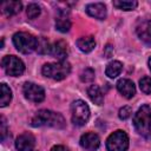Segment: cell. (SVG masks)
Returning a JSON list of instances; mask_svg holds the SVG:
<instances>
[{"instance_id": "7402d4cb", "label": "cell", "mask_w": 151, "mask_h": 151, "mask_svg": "<svg viewBox=\"0 0 151 151\" xmlns=\"http://www.w3.org/2000/svg\"><path fill=\"white\" fill-rule=\"evenodd\" d=\"M40 12H41L40 6L37 5V4H29V5L27 6V9H26L27 17H28L29 19H35L37 17L40 15Z\"/></svg>"}, {"instance_id": "ba28073f", "label": "cell", "mask_w": 151, "mask_h": 151, "mask_svg": "<svg viewBox=\"0 0 151 151\" xmlns=\"http://www.w3.org/2000/svg\"><path fill=\"white\" fill-rule=\"evenodd\" d=\"M22 92H24L25 97L33 103H40L45 99L44 88L34 83H25V85L22 87Z\"/></svg>"}, {"instance_id": "5bb4252c", "label": "cell", "mask_w": 151, "mask_h": 151, "mask_svg": "<svg viewBox=\"0 0 151 151\" xmlns=\"http://www.w3.org/2000/svg\"><path fill=\"white\" fill-rule=\"evenodd\" d=\"M50 54H52L53 57L58 58L59 61L64 60V59L67 57V44H66L64 40H58V41H55L53 45H51Z\"/></svg>"}, {"instance_id": "277c9868", "label": "cell", "mask_w": 151, "mask_h": 151, "mask_svg": "<svg viewBox=\"0 0 151 151\" xmlns=\"http://www.w3.org/2000/svg\"><path fill=\"white\" fill-rule=\"evenodd\" d=\"M39 40L31 33L27 32H18L13 35V44L15 48L21 53H31L38 48Z\"/></svg>"}, {"instance_id": "4316f807", "label": "cell", "mask_w": 151, "mask_h": 151, "mask_svg": "<svg viewBox=\"0 0 151 151\" xmlns=\"http://www.w3.org/2000/svg\"><path fill=\"white\" fill-rule=\"evenodd\" d=\"M112 52H113V48L111 47V45H107L105 47V55H106V58H110L111 54H112Z\"/></svg>"}, {"instance_id": "83f0119b", "label": "cell", "mask_w": 151, "mask_h": 151, "mask_svg": "<svg viewBox=\"0 0 151 151\" xmlns=\"http://www.w3.org/2000/svg\"><path fill=\"white\" fill-rule=\"evenodd\" d=\"M51 151H68V150L63 145H57V146H53Z\"/></svg>"}, {"instance_id": "5b68a950", "label": "cell", "mask_w": 151, "mask_h": 151, "mask_svg": "<svg viewBox=\"0 0 151 151\" xmlns=\"http://www.w3.org/2000/svg\"><path fill=\"white\" fill-rule=\"evenodd\" d=\"M90 118V109L83 100H76L71 105V119L77 126H83Z\"/></svg>"}, {"instance_id": "30bf717a", "label": "cell", "mask_w": 151, "mask_h": 151, "mask_svg": "<svg viewBox=\"0 0 151 151\" xmlns=\"http://www.w3.org/2000/svg\"><path fill=\"white\" fill-rule=\"evenodd\" d=\"M80 145L87 151H94L100 145L99 136L94 132H86L80 137Z\"/></svg>"}, {"instance_id": "9a60e30c", "label": "cell", "mask_w": 151, "mask_h": 151, "mask_svg": "<svg viewBox=\"0 0 151 151\" xmlns=\"http://www.w3.org/2000/svg\"><path fill=\"white\" fill-rule=\"evenodd\" d=\"M55 28L59 32H63V33H66V32L70 31V28H71V20L68 18L67 12L59 11L58 17L55 19Z\"/></svg>"}, {"instance_id": "52a82bcc", "label": "cell", "mask_w": 151, "mask_h": 151, "mask_svg": "<svg viewBox=\"0 0 151 151\" xmlns=\"http://www.w3.org/2000/svg\"><path fill=\"white\" fill-rule=\"evenodd\" d=\"M1 65L2 68L5 70V72L8 76L12 77H18L21 76L25 71V65L21 61V59H19L15 55H6L2 58L1 60Z\"/></svg>"}, {"instance_id": "7a4b0ae2", "label": "cell", "mask_w": 151, "mask_h": 151, "mask_svg": "<svg viewBox=\"0 0 151 151\" xmlns=\"http://www.w3.org/2000/svg\"><path fill=\"white\" fill-rule=\"evenodd\" d=\"M133 125L136 131L144 138H151V107L143 105L133 116Z\"/></svg>"}, {"instance_id": "8992f818", "label": "cell", "mask_w": 151, "mask_h": 151, "mask_svg": "<svg viewBox=\"0 0 151 151\" xmlns=\"http://www.w3.org/2000/svg\"><path fill=\"white\" fill-rule=\"evenodd\" d=\"M107 151H126L129 147V137L125 131L117 130L111 133L106 140Z\"/></svg>"}, {"instance_id": "3957f363", "label": "cell", "mask_w": 151, "mask_h": 151, "mask_svg": "<svg viewBox=\"0 0 151 151\" xmlns=\"http://www.w3.org/2000/svg\"><path fill=\"white\" fill-rule=\"evenodd\" d=\"M71 72V65L66 60L58 63H48L42 66V74L54 80H63Z\"/></svg>"}, {"instance_id": "ffe728a7", "label": "cell", "mask_w": 151, "mask_h": 151, "mask_svg": "<svg viewBox=\"0 0 151 151\" xmlns=\"http://www.w3.org/2000/svg\"><path fill=\"white\" fill-rule=\"evenodd\" d=\"M11 99H12V91L5 83H2L1 84V101H0V106L4 107L6 105H8Z\"/></svg>"}, {"instance_id": "cb8c5ba5", "label": "cell", "mask_w": 151, "mask_h": 151, "mask_svg": "<svg viewBox=\"0 0 151 151\" xmlns=\"http://www.w3.org/2000/svg\"><path fill=\"white\" fill-rule=\"evenodd\" d=\"M80 79L84 83H88L92 81L94 79V71L92 68H85L81 73H80Z\"/></svg>"}, {"instance_id": "8fae6325", "label": "cell", "mask_w": 151, "mask_h": 151, "mask_svg": "<svg viewBox=\"0 0 151 151\" xmlns=\"http://www.w3.org/2000/svg\"><path fill=\"white\" fill-rule=\"evenodd\" d=\"M35 144V139L32 133L25 132L20 134L15 140V147L18 151H31Z\"/></svg>"}, {"instance_id": "e0dca14e", "label": "cell", "mask_w": 151, "mask_h": 151, "mask_svg": "<svg viewBox=\"0 0 151 151\" xmlns=\"http://www.w3.org/2000/svg\"><path fill=\"white\" fill-rule=\"evenodd\" d=\"M77 46L79 47V50L84 53H88L91 52L94 47H96V40L93 37L88 35V37H81L77 40Z\"/></svg>"}, {"instance_id": "603a6c76", "label": "cell", "mask_w": 151, "mask_h": 151, "mask_svg": "<svg viewBox=\"0 0 151 151\" xmlns=\"http://www.w3.org/2000/svg\"><path fill=\"white\" fill-rule=\"evenodd\" d=\"M139 87L145 94H151V78L144 77L139 80Z\"/></svg>"}, {"instance_id": "d6986e66", "label": "cell", "mask_w": 151, "mask_h": 151, "mask_svg": "<svg viewBox=\"0 0 151 151\" xmlns=\"http://www.w3.org/2000/svg\"><path fill=\"white\" fill-rule=\"evenodd\" d=\"M122 70H123V64H122L120 61L114 60V61H111V63L106 66L105 73H106V76H107L109 78H116V77H118V76L120 74Z\"/></svg>"}, {"instance_id": "ac0fdd59", "label": "cell", "mask_w": 151, "mask_h": 151, "mask_svg": "<svg viewBox=\"0 0 151 151\" xmlns=\"http://www.w3.org/2000/svg\"><path fill=\"white\" fill-rule=\"evenodd\" d=\"M87 94L90 97V99L97 104V105H101L103 101H104V94L100 90V87L98 85H91L88 88H87Z\"/></svg>"}, {"instance_id": "d4e9b609", "label": "cell", "mask_w": 151, "mask_h": 151, "mask_svg": "<svg viewBox=\"0 0 151 151\" xmlns=\"http://www.w3.org/2000/svg\"><path fill=\"white\" fill-rule=\"evenodd\" d=\"M50 50H51V45L48 44L47 40L41 39V40L38 42V48H37V51H38L39 53H41V54H47V53H50Z\"/></svg>"}, {"instance_id": "7c38bea8", "label": "cell", "mask_w": 151, "mask_h": 151, "mask_svg": "<svg viewBox=\"0 0 151 151\" xmlns=\"http://www.w3.org/2000/svg\"><path fill=\"white\" fill-rule=\"evenodd\" d=\"M117 90L122 96L127 99H131L136 94V86L132 80L130 79H120L117 83Z\"/></svg>"}, {"instance_id": "2e32d148", "label": "cell", "mask_w": 151, "mask_h": 151, "mask_svg": "<svg viewBox=\"0 0 151 151\" xmlns=\"http://www.w3.org/2000/svg\"><path fill=\"white\" fill-rule=\"evenodd\" d=\"M21 7H22V5L20 1H6L2 4L1 9H2L5 15L12 17V15L18 14L21 11Z\"/></svg>"}, {"instance_id": "6da1fadb", "label": "cell", "mask_w": 151, "mask_h": 151, "mask_svg": "<svg viewBox=\"0 0 151 151\" xmlns=\"http://www.w3.org/2000/svg\"><path fill=\"white\" fill-rule=\"evenodd\" d=\"M31 124L34 127L51 126L55 129H63L65 126V119L60 113L50 110H40L33 116Z\"/></svg>"}, {"instance_id": "484cf974", "label": "cell", "mask_w": 151, "mask_h": 151, "mask_svg": "<svg viewBox=\"0 0 151 151\" xmlns=\"http://www.w3.org/2000/svg\"><path fill=\"white\" fill-rule=\"evenodd\" d=\"M131 113H132L131 107H130V106H124V107H122V109L119 110L118 116H119L120 119H127V118L131 116Z\"/></svg>"}, {"instance_id": "f1b7e54d", "label": "cell", "mask_w": 151, "mask_h": 151, "mask_svg": "<svg viewBox=\"0 0 151 151\" xmlns=\"http://www.w3.org/2000/svg\"><path fill=\"white\" fill-rule=\"evenodd\" d=\"M149 67H150V68H151V58H150V59H149Z\"/></svg>"}, {"instance_id": "44dd1931", "label": "cell", "mask_w": 151, "mask_h": 151, "mask_svg": "<svg viewBox=\"0 0 151 151\" xmlns=\"http://www.w3.org/2000/svg\"><path fill=\"white\" fill-rule=\"evenodd\" d=\"M113 6L117 7V8H119V9H123V11H132V9H134L138 6V2L137 1L117 0V1H113Z\"/></svg>"}, {"instance_id": "4fadbf2b", "label": "cell", "mask_w": 151, "mask_h": 151, "mask_svg": "<svg viewBox=\"0 0 151 151\" xmlns=\"http://www.w3.org/2000/svg\"><path fill=\"white\" fill-rule=\"evenodd\" d=\"M86 13L98 20H104L106 18V6L103 2H93L86 6Z\"/></svg>"}, {"instance_id": "9c48e42d", "label": "cell", "mask_w": 151, "mask_h": 151, "mask_svg": "<svg viewBox=\"0 0 151 151\" xmlns=\"http://www.w3.org/2000/svg\"><path fill=\"white\" fill-rule=\"evenodd\" d=\"M136 32L140 40L147 45H151V18L139 20L136 26Z\"/></svg>"}]
</instances>
